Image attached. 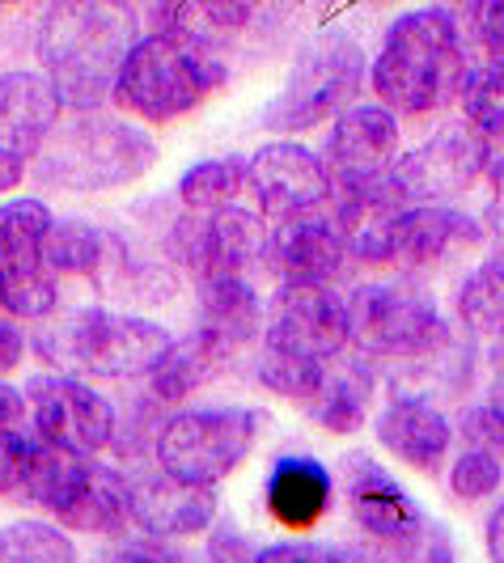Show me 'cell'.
I'll list each match as a JSON object with an SVG mask.
<instances>
[{"label":"cell","instance_id":"cell-1","mask_svg":"<svg viewBox=\"0 0 504 563\" xmlns=\"http://www.w3.org/2000/svg\"><path fill=\"white\" fill-rule=\"evenodd\" d=\"M471 73L475 64L458 13L424 4L398 13L382 30V43L369 59V89L398 119H432L462 102Z\"/></svg>","mask_w":504,"mask_h":563},{"label":"cell","instance_id":"cell-2","mask_svg":"<svg viewBox=\"0 0 504 563\" xmlns=\"http://www.w3.org/2000/svg\"><path fill=\"white\" fill-rule=\"evenodd\" d=\"M141 38L136 13L102 0H56L39 13L34 59L68 114L107 111L119 68Z\"/></svg>","mask_w":504,"mask_h":563},{"label":"cell","instance_id":"cell-3","mask_svg":"<svg viewBox=\"0 0 504 563\" xmlns=\"http://www.w3.org/2000/svg\"><path fill=\"white\" fill-rule=\"evenodd\" d=\"M157 166L153 132L128 114H64L52 141L30 157V178L68 196H107Z\"/></svg>","mask_w":504,"mask_h":563},{"label":"cell","instance_id":"cell-4","mask_svg":"<svg viewBox=\"0 0 504 563\" xmlns=\"http://www.w3.org/2000/svg\"><path fill=\"white\" fill-rule=\"evenodd\" d=\"M174 335L144 313L77 306L43 322L34 335V352L52 373H68L81 382H132L149 377Z\"/></svg>","mask_w":504,"mask_h":563},{"label":"cell","instance_id":"cell-5","mask_svg":"<svg viewBox=\"0 0 504 563\" xmlns=\"http://www.w3.org/2000/svg\"><path fill=\"white\" fill-rule=\"evenodd\" d=\"M221 85L224 59L208 56L204 47L178 34L141 30V38L132 43V52L119 68L114 107L141 128H169L196 114Z\"/></svg>","mask_w":504,"mask_h":563},{"label":"cell","instance_id":"cell-6","mask_svg":"<svg viewBox=\"0 0 504 563\" xmlns=\"http://www.w3.org/2000/svg\"><path fill=\"white\" fill-rule=\"evenodd\" d=\"M369 89V56L348 30H318L293 56L281 93L263 107L259 123L276 136H302L361 102Z\"/></svg>","mask_w":504,"mask_h":563},{"label":"cell","instance_id":"cell-7","mask_svg":"<svg viewBox=\"0 0 504 563\" xmlns=\"http://www.w3.org/2000/svg\"><path fill=\"white\" fill-rule=\"evenodd\" d=\"M352 318V347L369 361L391 365H420L453 343L446 313L437 297L416 280H364L348 292Z\"/></svg>","mask_w":504,"mask_h":563},{"label":"cell","instance_id":"cell-8","mask_svg":"<svg viewBox=\"0 0 504 563\" xmlns=\"http://www.w3.org/2000/svg\"><path fill=\"white\" fill-rule=\"evenodd\" d=\"M263 416L254 407H178L153 437V466L191 487L233 479L259 450Z\"/></svg>","mask_w":504,"mask_h":563},{"label":"cell","instance_id":"cell-9","mask_svg":"<svg viewBox=\"0 0 504 563\" xmlns=\"http://www.w3.org/2000/svg\"><path fill=\"white\" fill-rule=\"evenodd\" d=\"M166 254L196 284L259 280V272H267V221L242 203L221 212H178L166 229Z\"/></svg>","mask_w":504,"mask_h":563},{"label":"cell","instance_id":"cell-10","mask_svg":"<svg viewBox=\"0 0 504 563\" xmlns=\"http://www.w3.org/2000/svg\"><path fill=\"white\" fill-rule=\"evenodd\" d=\"M56 229L52 203L13 196L0 203V297L13 322H47L59 313V280L47 272V238Z\"/></svg>","mask_w":504,"mask_h":563},{"label":"cell","instance_id":"cell-11","mask_svg":"<svg viewBox=\"0 0 504 563\" xmlns=\"http://www.w3.org/2000/svg\"><path fill=\"white\" fill-rule=\"evenodd\" d=\"M22 398H26V423L34 441L73 450L81 457H102L107 450H114L119 407L94 382L47 368L22 382Z\"/></svg>","mask_w":504,"mask_h":563},{"label":"cell","instance_id":"cell-12","mask_svg":"<svg viewBox=\"0 0 504 563\" xmlns=\"http://www.w3.org/2000/svg\"><path fill=\"white\" fill-rule=\"evenodd\" d=\"M336 487L348 505V517L364 542H377L394 555H403L428 526V512L420 500L394 479L391 471L364 450H352L339 457Z\"/></svg>","mask_w":504,"mask_h":563},{"label":"cell","instance_id":"cell-13","mask_svg":"<svg viewBox=\"0 0 504 563\" xmlns=\"http://www.w3.org/2000/svg\"><path fill=\"white\" fill-rule=\"evenodd\" d=\"M487 246V229L458 203H416L398 217L391 238V272L403 280H432L462 267Z\"/></svg>","mask_w":504,"mask_h":563},{"label":"cell","instance_id":"cell-14","mask_svg":"<svg viewBox=\"0 0 504 563\" xmlns=\"http://www.w3.org/2000/svg\"><path fill=\"white\" fill-rule=\"evenodd\" d=\"M327 208L336 212L343 229L348 263L369 267V272H391V238L403 212L416 203L394 178V169L382 174H357V178H331V199Z\"/></svg>","mask_w":504,"mask_h":563},{"label":"cell","instance_id":"cell-15","mask_svg":"<svg viewBox=\"0 0 504 563\" xmlns=\"http://www.w3.org/2000/svg\"><path fill=\"white\" fill-rule=\"evenodd\" d=\"M246 196L254 212L276 225L297 212L327 208L331 199V169L318 148L302 141H267L246 157Z\"/></svg>","mask_w":504,"mask_h":563},{"label":"cell","instance_id":"cell-16","mask_svg":"<svg viewBox=\"0 0 504 563\" xmlns=\"http://www.w3.org/2000/svg\"><path fill=\"white\" fill-rule=\"evenodd\" d=\"M487 162L492 144L467 123H446L394 162V178L403 183L412 203H453L487 174Z\"/></svg>","mask_w":504,"mask_h":563},{"label":"cell","instance_id":"cell-17","mask_svg":"<svg viewBox=\"0 0 504 563\" xmlns=\"http://www.w3.org/2000/svg\"><path fill=\"white\" fill-rule=\"evenodd\" d=\"M267 272L281 288H336L348 272V246L336 212L314 208L267 225Z\"/></svg>","mask_w":504,"mask_h":563},{"label":"cell","instance_id":"cell-18","mask_svg":"<svg viewBox=\"0 0 504 563\" xmlns=\"http://www.w3.org/2000/svg\"><path fill=\"white\" fill-rule=\"evenodd\" d=\"M373 441L398 466L416 471L424 479H441L453 457L458 432H453V420L428 395L391 390V398L373 416Z\"/></svg>","mask_w":504,"mask_h":563},{"label":"cell","instance_id":"cell-19","mask_svg":"<svg viewBox=\"0 0 504 563\" xmlns=\"http://www.w3.org/2000/svg\"><path fill=\"white\" fill-rule=\"evenodd\" d=\"M263 339L327 365L352 347L348 297L339 288H276V297L267 301Z\"/></svg>","mask_w":504,"mask_h":563},{"label":"cell","instance_id":"cell-20","mask_svg":"<svg viewBox=\"0 0 504 563\" xmlns=\"http://www.w3.org/2000/svg\"><path fill=\"white\" fill-rule=\"evenodd\" d=\"M128 483H132V530L144 538L191 542V538H208L221 521L217 487L178 483L157 466L128 475Z\"/></svg>","mask_w":504,"mask_h":563},{"label":"cell","instance_id":"cell-21","mask_svg":"<svg viewBox=\"0 0 504 563\" xmlns=\"http://www.w3.org/2000/svg\"><path fill=\"white\" fill-rule=\"evenodd\" d=\"M276 18H281V9L246 4V0H174V4L149 9V22H153L149 30L178 34V38L204 47L208 56L224 59L229 47L259 38Z\"/></svg>","mask_w":504,"mask_h":563},{"label":"cell","instance_id":"cell-22","mask_svg":"<svg viewBox=\"0 0 504 563\" xmlns=\"http://www.w3.org/2000/svg\"><path fill=\"white\" fill-rule=\"evenodd\" d=\"M322 162L331 178H357V174H382L403 157V119L382 102H357L327 123L322 136Z\"/></svg>","mask_w":504,"mask_h":563},{"label":"cell","instance_id":"cell-23","mask_svg":"<svg viewBox=\"0 0 504 563\" xmlns=\"http://www.w3.org/2000/svg\"><path fill=\"white\" fill-rule=\"evenodd\" d=\"M336 471L314 453H281L263 479V508L288 538H306L336 508Z\"/></svg>","mask_w":504,"mask_h":563},{"label":"cell","instance_id":"cell-24","mask_svg":"<svg viewBox=\"0 0 504 563\" xmlns=\"http://www.w3.org/2000/svg\"><path fill=\"white\" fill-rule=\"evenodd\" d=\"M373 398H377V361L348 347L336 361H327L322 386L306 402V416L314 428H322L331 437H357L369 423Z\"/></svg>","mask_w":504,"mask_h":563},{"label":"cell","instance_id":"cell-25","mask_svg":"<svg viewBox=\"0 0 504 563\" xmlns=\"http://www.w3.org/2000/svg\"><path fill=\"white\" fill-rule=\"evenodd\" d=\"M64 119L52 81L39 68H4L0 73V144L18 157H34Z\"/></svg>","mask_w":504,"mask_h":563},{"label":"cell","instance_id":"cell-26","mask_svg":"<svg viewBox=\"0 0 504 563\" xmlns=\"http://www.w3.org/2000/svg\"><path fill=\"white\" fill-rule=\"evenodd\" d=\"M267 301L254 280H204L196 284V331L224 347L229 356L263 339Z\"/></svg>","mask_w":504,"mask_h":563},{"label":"cell","instance_id":"cell-27","mask_svg":"<svg viewBox=\"0 0 504 563\" xmlns=\"http://www.w3.org/2000/svg\"><path fill=\"white\" fill-rule=\"evenodd\" d=\"M59 530L85 538H119L132 530V483L128 471L107 457H89L81 487L73 492L68 508L56 517Z\"/></svg>","mask_w":504,"mask_h":563},{"label":"cell","instance_id":"cell-28","mask_svg":"<svg viewBox=\"0 0 504 563\" xmlns=\"http://www.w3.org/2000/svg\"><path fill=\"white\" fill-rule=\"evenodd\" d=\"M123 258H128V246L119 233L85 217H56V229L47 238V272L56 280H94L111 288Z\"/></svg>","mask_w":504,"mask_h":563},{"label":"cell","instance_id":"cell-29","mask_svg":"<svg viewBox=\"0 0 504 563\" xmlns=\"http://www.w3.org/2000/svg\"><path fill=\"white\" fill-rule=\"evenodd\" d=\"M233 365V356L217 347L212 339H204L199 331L191 335L174 339L166 352H162V361L149 368V377H144V395L153 398L157 407H183L187 398H196L208 382H217L224 368Z\"/></svg>","mask_w":504,"mask_h":563},{"label":"cell","instance_id":"cell-30","mask_svg":"<svg viewBox=\"0 0 504 563\" xmlns=\"http://www.w3.org/2000/svg\"><path fill=\"white\" fill-rule=\"evenodd\" d=\"M453 318L471 339L504 343V254L479 258L453 288Z\"/></svg>","mask_w":504,"mask_h":563},{"label":"cell","instance_id":"cell-31","mask_svg":"<svg viewBox=\"0 0 504 563\" xmlns=\"http://www.w3.org/2000/svg\"><path fill=\"white\" fill-rule=\"evenodd\" d=\"M85 466L89 457L73 450H59V445H47V441H34L30 437V453H26V475H22V500H30L34 508H43L52 521L68 508L73 492L81 487Z\"/></svg>","mask_w":504,"mask_h":563},{"label":"cell","instance_id":"cell-32","mask_svg":"<svg viewBox=\"0 0 504 563\" xmlns=\"http://www.w3.org/2000/svg\"><path fill=\"white\" fill-rule=\"evenodd\" d=\"M178 208L183 212H221L246 196V157L224 153V157H204L196 166L183 169L178 178Z\"/></svg>","mask_w":504,"mask_h":563},{"label":"cell","instance_id":"cell-33","mask_svg":"<svg viewBox=\"0 0 504 563\" xmlns=\"http://www.w3.org/2000/svg\"><path fill=\"white\" fill-rule=\"evenodd\" d=\"M322 361H309L302 352H288L284 343L272 339H259L254 343V382L267 390V395L284 398V402H302L318 395L322 386Z\"/></svg>","mask_w":504,"mask_h":563},{"label":"cell","instance_id":"cell-34","mask_svg":"<svg viewBox=\"0 0 504 563\" xmlns=\"http://www.w3.org/2000/svg\"><path fill=\"white\" fill-rule=\"evenodd\" d=\"M81 551L68 530H59L56 521H9L0 526V563H77Z\"/></svg>","mask_w":504,"mask_h":563},{"label":"cell","instance_id":"cell-35","mask_svg":"<svg viewBox=\"0 0 504 563\" xmlns=\"http://www.w3.org/2000/svg\"><path fill=\"white\" fill-rule=\"evenodd\" d=\"M458 107H462V123L471 132H479L487 144H504V59L475 64Z\"/></svg>","mask_w":504,"mask_h":563},{"label":"cell","instance_id":"cell-36","mask_svg":"<svg viewBox=\"0 0 504 563\" xmlns=\"http://www.w3.org/2000/svg\"><path fill=\"white\" fill-rule=\"evenodd\" d=\"M504 483V462L483 450H458L446 466V487L458 505H487Z\"/></svg>","mask_w":504,"mask_h":563},{"label":"cell","instance_id":"cell-37","mask_svg":"<svg viewBox=\"0 0 504 563\" xmlns=\"http://www.w3.org/2000/svg\"><path fill=\"white\" fill-rule=\"evenodd\" d=\"M453 13H458V26L467 34V47H475L483 64L504 59V0H475V4H462Z\"/></svg>","mask_w":504,"mask_h":563},{"label":"cell","instance_id":"cell-38","mask_svg":"<svg viewBox=\"0 0 504 563\" xmlns=\"http://www.w3.org/2000/svg\"><path fill=\"white\" fill-rule=\"evenodd\" d=\"M98 563H199L183 542H162V538H144L136 530L119 534L107 542V551Z\"/></svg>","mask_w":504,"mask_h":563},{"label":"cell","instance_id":"cell-39","mask_svg":"<svg viewBox=\"0 0 504 563\" xmlns=\"http://www.w3.org/2000/svg\"><path fill=\"white\" fill-rule=\"evenodd\" d=\"M453 432L462 437V450H483L504 462V416L492 402H471Z\"/></svg>","mask_w":504,"mask_h":563},{"label":"cell","instance_id":"cell-40","mask_svg":"<svg viewBox=\"0 0 504 563\" xmlns=\"http://www.w3.org/2000/svg\"><path fill=\"white\" fill-rule=\"evenodd\" d=\"M199 563H254V542L238 526L217 521V530L204 538V555Z\"/></svg>","mask_w":504,"mask_h":563},{"label":"cell","instance_id":"cell-41","mask_svg":"<svg viewBox=\"0 0 504 563\" xmlns=\"http://www.w3.org/2000/svg\"><path fill=\"white\" fill-rule=\"evenodd\" d=\"M26 453H30L26 432H4V428H0V500H9V496L22 492Z\"/></svg>","mask_w":504,"mask_h":563},{"label":"cell","instance_id":"cell-42","mask_svg":"<svg viewBox=\"0 0 504 563\" xmlns=\"http://www.w3.org/2000/svg\"><path fill=\"white\" fill-rule=\"evenodd\" d=\"M331 547L314 542V538H281L254 551V563H327Z\"/></svg>","mask_w":504,"mask_h":563},{"label":"cell","instance_id":"cell-43","mask_svg":"<svg viewBox=\"0 0 504 563\" xmlns=\"http://www.w3.org/2000/svg\"><path fill=\"white\" fill-rule=\"evenodd\" d=\"M403 563H458V551H453V538L441 521H428L424 534L398 555Z\"/></svg>","mask_w":504,"mask_h":563},{"label":"cell","instance_id":"cell-44","mask_svg":"<svg viewBox=\"0 0 504 563\" xmlns=\"http://www.w3.org/2000/svg\"><path fill=\"white\" fill-rule=\"evenodd\" d=\"M483 178H487V225L483 229L504 242V153H492Z\"/></svg>","mask_w":504,"mask_h":563},{"label":"cell","instance_id":"cell-45","mask_svg":"<svg viewBox=\"0 0 504 563\" xmlns=\"http://www.w3.org/2000/svg\"><path fill=\"white\" fill-rule=\"evenodd\" d=\"M26 331H22V322H13V318H0V377H9V373H18V368L26 365Z\"/></svg>","mask_w":504,"mask_h":563},{"label":"cell","instance_id":"cell-46","mask_svg":"<svg viewBox=\"0 0 504 563\" xmlns=\"http://www.w3.org/2000/svg\"><path fill=\"white\" fill-rule=\"evenodd\" d=\"M327 563H403L394 551L377 547V542H364V538H343L331 547V560Z\"/></svg>","mask_w":504,"mask_h":563},{"label":"cell","instance_id":"cell-47","mask_svg":"<svg viewBox=\"0 0 504 563\" xmlns=\"http://www.w3.org/2000/svg\"><path fill=\"white\" fill-rule=\"evenodd\" d=\"M22 423H26V398L9 377H0V428L4 432H22Z\"/></svg>","mask_w":504,"mask_h":563},{"label":"cell","instance_id":"cell-48","mask_svg":"<svg viewBox=\"0 0 504 563\" xmlns=\"http://www.w3.org/2000/svg\"><path fill=\"white\" fill-rule=\"evenodd\" d=\"M30 178V162L26 157H18L13 148H4L0 144V199H13L18 196V187Z\"/></svg>","mask_w":504,"mask_h":563},{"label":"cell","instance_id":"cell-49","mask_svg":"<svg viewBox=\"0 0 504 563\" xmlns=\"http://www.w3.org/2000/svg\"><path fill=\"white\" fill-rule=\"evenodd\" d=\"M483 551H487V560H492V563H504V500L492 508V517H487V530H483Z\"/></svg>","mask_w":504,"mask_h":563},{"label":"cell","instance_id":"cell-50","mask_svg":"<svg viewBox=\"0 0 504 563\" xmlns=\"http://www.w3.org/2000/svg\"><path fill=\"white\" fill-rule=\"evenodd\" d=\"M487 402L504 416V343L496 347V361H492V382H487Z\"/></svg>","mask_w":504,"mask_h":563},{"label":"cell","instance_id":"cell-51","mask_svg":"<svg viewBox=\"0 0 504 563\" xmlns=\"http://www.w3.org/2000/svg\"><path fill=\"white\" fill-rule=\"evenodd\" d=\"M0 313H4V297H0Z\"/></svg>","mask_w":504,"mask_h":563},{"label":"cell","instance_id":"cell-52","mask_svg":"<svg viewBox=\"0 0 504 563\" xmlns=\"http://www.w3.org/2000/svg\"><path fill=\"white\" fill-rule=\"evenodd\" d=\"M0 13H4V9H0Z\"/></svg>","mask_w":504,"mask_h":563}]
</instances>
